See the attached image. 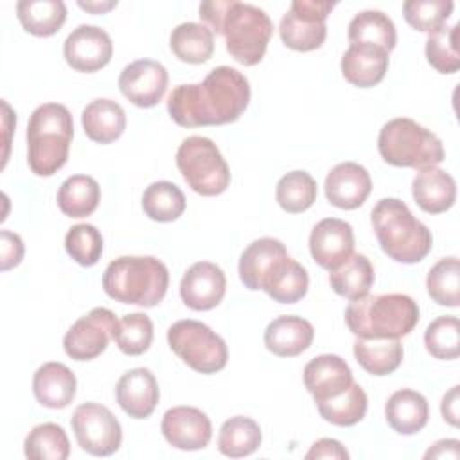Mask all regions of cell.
<instances>
[{"label":"cell","instance_id":"ac0fdd59","mask_svg":"<svg viewBox=\"0 0 460 460\" xmlns=\"http://www.w3.org/2000/svg\"><path fill=\"white\" fill-rule=\"evenodd\" d=\"M323 189L331 205L352 210L367 201L372 190V180L363 165L356 162H341L327 172Z\"/></svg>","mask_w":460,"mask_h":460},{"label":"cell","instance_id":"277c9868","mask_svg":"<svg viewBox=\"0 0 460 460\" xmlns=\"http://www.w3.org/2000/svg\"><path fill=\"white\" fill-rule=\"evenodd\" d=\"M74 137L72 113L65 104L38 106L27 124V164L38 176L56 174L68 160Z\"/></svg>","mask_w":460,"mask_h":460},{"label":"cell","instance_id":"4dcf8cb0","mask_svg":"<svg viewBox=\"0 0 460 460\" xmlns=\"http://www.w3.org/2000/svg\"><path fill=\"white\" fill-rule=\"evenodd\" d=\"M16 14L29 34L47 38L63 27L66 5L61 0H20Z\"/></svg>","mask_w":460,"mask_h":460},{"label":"cell","instance_id":"7a4b0ae2","mask_svg":"<svg viewBox=\"0 0 460 460\" xmlns=\"http://www.w3.org/2000/svg\"><path fill=\"white\" fill-rule=\"evenodd\" d=\"M370 221L381 250L395 262L415 264L422 261L433 246L428 226L397 198L379 199L372 208Z\"/></svg>","mask_w":460,"mask_h":460},{"label":"cell","instance_id":"b9f144b4","mask_svg":"<svg viewBox=\"0 0 460 460\" xmlns=\"http://www.w3.org/2000/svg\"><path fill=\"white\" fill-rule=\"evenodd\" d=\"M113 340L120 352L128 356L144 354L153 341V322L146 313L124 314L115 331Z\"/></svg>","mask_w":460,"mask_h":460},{"label":"cell","instance_id":"3957f363","mask_svg":"<svg viewBox=\"0 0 460 460\" xmlns=\"http://www.w3.org/2000/svg\"><path fill=\"white\" fill-rule=\"evenodd\" d=\"M419 318L417 302L402 293L365 295L345 309V323L356 338H402Z\"/></svg>","mask_w":460,"mask_h":460},{"label":"cell","instance_id":"7402d4cb","mask_svg":"<svg viewBox=\"0 0 460 460\" xmlns=\"http://www.w3.org/2000/svg\"><path fill=\"white\" fill-rule=\"evenodd\" d=\"M314 329L309 320L293 314H282L271 320L264 331V345L280 358H295L313 343Z\"/></svg>","mask_w":460,"mask_h":460},{"label":"cell","instance_id":"f546056e","mask_svg":"<svg viewBox=\"0 0 460 460\" xmlns=\"http://www.w3.org/2000/svg\"><path fill=\"white\" fill-rule=\"evenodd\" d=\"M169 45L180 61L199 65L212 58L214 32L203 23L185 22L172 29Z\"/></svg>","mask_w":460,"mask_h":460},{"label":"cell","instance_id":"8992f818","mask_svg":"<svg viewBox=\"0 0 460 460\" xmlns=\"http://www.w3.org/2000/svg\"><path fill=\"white\" fill-rule=\"evenodd\" d=\"M381 158L394 167L428 169L444 160L442 140L413 119L397 117L383 124L377 137Z\"/></svg>","mask_w":460,"mask_h":460},{"label":"cell","instance_id":"e0dca14e","mask_svg":"<svg viewBox=\"0 0 460 460\" xmlns=\"http://www.w3.org/2000/svg\"><path fill=\"white\" fill-rule=\"evenodd\" d=\"M226 291L223 270L208 261L194 262L181 277L180 296L194 311H208L219 305Z\"/></svg>","mask_w":460,"mask_h":460},{"label":"cell","instance_id":"836d02e7","mask_svg":"<svg viewBox=\"0 0 460 460\" xmlns=\"http://www.w3.org/2000/svg\"><path fill=\"white\" fill-rule=\"evenodd\" d=\"M329 284L340 296L361 298L374 284L372 262L363 253H352L341 266L329 271Z\"/></svg>","mask_w":460,"mask_h":460},{"label":"cell","instance_id":"484cf974","mask_svg":"<svg viewBox=\"0 0 460 460\" xmlns=\"http://www.w3.org/2000/svg\"><path fill=\"white\" fill-rule=\"evenodd\" d=\"M385 417L394 431L401 435H415L428 422V401L417 390H397L388 397L385 404Z\"/></svg>","mask_w":460,"mask_h":460},{"label":"cell","instance_id":"4fadbf2b","mask_svg":"<svg viewBox=\"0 0 460 460\" xmlns=\"http://www.w3.org/2000/svg\"><path fill=\"white\" fill-rule=\"evenodd\" d=\"M65 61L77 72H97L113 56L110 34L97 25H77L63 43Z\"/></svg>","mask_w":460,"mask_h":460},{"label":"cell","instance_id":"9a60e30c","mask_svg":"<svg viewBox=\"0 0 460 460\" xmlns=\"http://www.w3.org/2000/svg\"><path fill=\"white\" fill-rule=\"evenodd\" d=\"M311 257L327 271L341 266L354 253V232L350 223L325 217L314 225L309 235Z\"/></svg>","mask_w":460,"mask_h":460},{"label":"cell","instance_id":"9c48e42d","mask_svg":"<svg viewBox=\"0 0 460 460\" xmlns=\"http://www.w3.org/2000/svg\"><path fill=\"white\" fill-rule=\"evenodd\" d=\"M167 343L185 365L199 374H216L226 367L228 349L225 340L203 322H174L167 329Z\"/></svg>","mask_w":460,"mask_h":460},{"label":"cell","instance_id":"74e56055","mask_svg":"<svg viewBox=\"0 0 460 460\" xmlns=\"http://www.w3.org/2000/svg\"><path fill=\"white\" fill-rule=\"evenodd\" d=\"M23 453L29 460H66L70 442L59 424L43 422L34 426L25 437Z\"/></svg>","mask_w":460,"mask_h":460},{"label":"cell","instance_id":"7c38bea8","mask_svg":"<svg viewBox=\"0 0 460 460\" xmlns=\"http://www.w3.org/2000/svg\"><path fill=\"white\" fill-rule=\"evenodd\" d=\"M117 323L119 320L110 309L93 307L66 331L63 338L66 356L75 361H90L101 356L113 338Z\"/></svg>","mask_w":460,"mask_h":460},{"label":"cell","instance_id":"ba28073f","mask_svg":"<svg viewBox=\"0 0 460 460\" xmlns=\"http://www.w3.org/2000/svg\"><path fill=\"white\" fill-rule=\"evenodd\" d=\"M176 165L196 194L217 196L230 185L228 164L219 147L207 137H187L176 151Z\"/></svg>","mask_w":460,"mask_h":460},{"label":"cell","instance_id":"f1b7e54d","mask_svg":"<svg viewBox=\"0 0 460 460\" xmlns=\"http://www.w3.org/2000/svg\"><path fill=\"white\" fill-rule=\"evenodd\" d=\"M286 253L288 250L279 239L261 237L252 241L239 257V277L244 288L250 291H259L266 271L279 257Z\"/></svg>","mask_w":460,"mask_h":460},{"label":"cell","instance_id":"cb8c5ba5","mask_svg":"<svg viewBox=\"0 0 460 460\" xmlns=\"http://www.w3.org/2000/svg\"><path fill=\"white\" fill-rule=\"evenodd\" d=\"M309 288V275L305 268L291 259L288 253L279 257L271 268L266 271L261 289L268 293L270 298L280 304H295L302 300Z\"/></svg>","mask_w":460,"mask_h":460},{"label":"cell","instance_id":"d590c367","mask_svg":"<svg viewBox=\"0 0 460 460\" xmlns=\"http://www.w3.org/2000/svg\"><path fill=\"white\" fill-rule=\"evenodd\" d=\"M316 408L320 417L334 426H354L365 417L368 399L365 390L356 381H352V385L343 394L316 402Z\"/></svg>","mask_w":460,"mask_h":460},{"label":"cell","instance_id":"44dd1931","mask_svg":"<svg viewBox=\"0 0 460 460\" xmlns=\"http://www.w3.org/2000/svg\"><path fill=\"white\" fill-rule=\"evenodd\" d=\"M343 77L359 88H370L383 81L388 70V52L370 43H350L341 56Z\"/></svg>","mask_w":460,"mask_h":460},{"label":"cell","instance_id":"4316f807","mask_svg":"<svg viewBox=\"0 0 460 460\" xmlns=\"http://www.w3.org/2000/svg\"><path fill=\"white\" fill-rule=\"evenodd\" d=\"M81 124L90 140L97 144H110L124 133L126 113L117 101L93 99L84 106Z\"/></svg>","mask_w":460,"mask_h":460},{"label":"cell","instance_id":"8fae6325","mask_svg":"<svg viewBox=\"0 0 460 460\" xmlns=\"http://www.w3.org/2000/svg\"><path fill=\"white\" fill-rule=\"evenodd\" d=\"M70 424L81 449L93 456H110L120 447V422L99 402L79 404L72 413Z\"/></svg>","mask_w":460,"mask_h":460},{"label":"cell","instance_id":"681fc988","mask_svg":"<svg viewBox=\"0 0 460 460\" xmlns=\"http://www.w3.org/2000/svg\"><path fill=\"white\" fill-rule=\"evenodd\" d=\"M458 456H460V442L456 438L438 440L424 453V458H458Z\"/></svg>","mask_w":460,"mask_h":460},{"label":"cell","instance_id":"ab89813d","mask_svg":"<svg viewBox=\"0 0 460 460\" xmlns=\"http://www.w3.org/2000/svg\"><path fill=\"white\" fill-rule=\"evenodd\" d=\"M428 295L433 302L446 307L460 304V262L456 257H444L431 266L426 277Z\"/></svg>","mask_w":460,"mask_h":460},{"label":"cell","instance_id":"d6986e66","mask_svg":"<svg viewBox=\"0 0 460 460\" xmlns=\"http://www.w3.org/2000/svg\"><path fill=\"white\" fill-rule=\"evenodd\" d=\"M354 377L347 361L336 354H320L304 367V385L314 402L343 394Z\"/></svg>","mask_w":460,"mask_h":460},{"label":"cell","instance_id":"2e32d148","mask_svg":"<svg viewBox=\"0 0 460 460\" xmlns=\"http://www.w3.org/2000/svg\"><path fill=\"white\" fill-rule=\"evenodd\" d=\"M162 435L176 449L196 451L208 446L212 437L210 419L194 406H174L164 413Z\"/></svg>","mask_w":460,"mask_h":460},{"label":"cell","instance_id":"f35d334b","mask_svg":"<svg viewBox=\"0 0 460 460\" xmlns=\"http://www.w3.org/2000/svg\"><path fill=\"white\" fill-rule=\"evenodd\" d=\"M318 187L314 178L305 171H291L284 174L275 189V199L282 210L300 214L316 201Z\"/></svg>","mask_w":460,"mask_h":460},{"label":"cell","instance_id":"ffe728a7","mask_svg":"<svg viewBox=\"0 0 460 460\" xmlns=\"http://www.w3.org/2000/svg\"><path fill=\"white\" fill-rule=\"evenodd\" d=\"M115 397L119 406L131 419L149 417L160 399V388L156 377L149 368L138 367L124 372L115 386Z\"/></svg>","mask_w":460,"mask_h":460},{"label":"cell","instance_id":"5b68a950","mask_svg":"<svg viewBox=\"0 0 460 460\" xmlns=\"http://www.w3.org/2000/svg\"><path fill=\"white\" fill-rule=\"evenodd\" d=\"M106 295L122 304L155 307L169 288L167 266L151 255H122L102 273Z\"/></svg>","mask_w":460,"mask_h":460},{"label":"cell","instance_id":"60d3db41","mask_svg":"<svg viewBox=\"0 0 460 460\" xmlns=\"http://www.w3.org/2000/svg\"><path fill=\"white\" fill-rule=\"evenodd\" d=\"M426 59L440 74H455L460 68L458 50V25H440L428 34Z\"/></svg>","mask_w":460,"mask_h":460},{"label":"cell","instance_id":"d4e9b609","mask_svg":"<svg viewBox=\"0 0 460 460\" xmlns=\"http://www.w3.org/2000/svg\"><path fill=\"white\" fill-rule=\"evenodd\" d=\"M415 203L428 214H440L453 207L456 199L455 178L438 167H428L415 174L411 181Z\"/></svg>","mask_w":460,"mask_h":460},{"label":"cell","instance_id":"8d00e7d4","mask_svg":"<svg viewBox=\"0 0 460 460\" xmlns=\"http://www.w3.org/2000/svg\"><path fill=\"white\" fill-rule=\"evenodd\" d=\"M142 208L149 219L169 223L183 214L185 196L172 181H153L142 194Z\"/></svg>","mask_w":460,"mask_h":460},{"label":"cell","instance_id":"e575fe53","mask_svg":"<svg viewBox=\"0 0 460 460\" xmlns=\"http://www.w3.org/2000/svg\"><path fill=\"white\" fill-rule=\"evenodd\" d=\"M262 442L259 424L243 415L230 417L223 422L217 435V449L230 458H241L255 453Z\"/></svg>","mask_w":460,"mask_h":460},{"label":"cell","instance_id":"30bf717a","mask_svg":"<svg viewBox=\"0 0 460 460\" xmlns=\"http://www.w3.org/2000/svg\"><path fill=\"white\" fill-rule=\"evenodd\" d=\"M334 5L336 2L293 0L279 25L282 43L298 52H309L322 47L327 36L325 20Z\"/></svg>","mask_w":460,"mask_h":460},{"label":"cell","instance_id":"d6a6232c","mask_svg":"<svg viewBox=\"0 0 460 460\" xmlns=\"http://www.w3.org/2000/svg\"><path fill=\"white\" fill-rule=\"evenodd\" d=\"M347 38L350 43L377 45L390 54L395 47L397 32L388 14L376 9H365L350 20Z\"/></svg>","mask_w":460,"mask_h":460},{"label":"cell","instance_id":"5bb4252c","mask_svg":"<svg viewBox=\"0 0 460 460\" xmlns=\"http://www.w3.org/2000/svg\"><path fill=\"white\" fill-rule=\"evenodd\" d=\"M169 83L165 66L155 59H137L126 65L119 75L120 93L138 108L156 106Z\"/></svg>","mask_w":460,"mask_h":460},{"label":"cell","instance_id":"ee69618b","mask_svg":"<svg viewBox=\"0 0 460 460\" xmlns=\"http://www.w3.org/2000/svg\"><path fill=\"white\" fill-rule=\"evenodd\" d=\"M453 7L451 0H408L402 4V13L415 31L429 34L446 23Z\"/></svg>","mask_w":460,"mask_h":460},{"label":"cell","instance_id":"f6af8a7d","mask_svg":"<svg viewBox=\"0 0 460 460\" xmlns=\"http://www.w3.org/2000/svg\"><path fill=\"white\" fill-rule=\"evenodd\" d=\"M66 253L81 266H93L102 255V235L90 223L74 225L65 235Z\"/></svg>","mask_w":460,"mask_h":460},{"label":"cell","instance_id":"bcb514c9","mask_svg":"<svg viewBox=\"0 0 460 460\" xmlns=\"http://www.w3.org/2000/svg\"><path fill=\"white\" fill-rule=\"evenodd\" d=\"M23 243L18 234L11 230L0 232V259H2V270L7 271L14 266H18L23 259Z\"/></svg>","mask_w":460,"mask_h":460},{"label":"cell","instance_id":"52a82bcc","mask_svg":"<svg viewBox=\"0 0 460 460\" xmlns=\"http://www.w3.org/2000/svg\"><path fill=\"white\" fill-rule=\"evenodd\" d=\"M217 34L225 36L226 50L237 63L253 66L266 54L273 23L261 7L230 0Z\"/></svg>","mask_w":460,"mask_h":460},{"label":"cell","instance_id":"c3c4849f","mask_svg":"<svg viewBox=\"0 0 460 460\" xmlns=\"http://www.w3.org/2000/svg\"><path fill=\"white\" fill-rule=\"evenodd\" d=\"M458 392H460V386H453L444 397H442V402H440V413L444 417V420L451 426H458Z\"/></svg>","mask_w":460,"mask_h":460},{"label":"cell","instance_id":"1f68e13d","mask_svg":"<svg viewBox=\"0 0 460 460\" xmlns=\"http://www.w3.org/2000/svg\"><path fill=\"white\" fill-rule=\"evenodd\" d=\"M101 201V187L88 174L68 176L58 190V207L68 217L90 216Z\"/></svg>","mask_w":460,"mask_h":460},{"label":"cell","instance_id":"6da1fadb","mask_svg":"<svg viewBox=\"0 0 460 460\" xmlns=\"http://www.w3.org/2000/svg\"><path fill=\"white\" fill-rule=\"evenodd\" d=\"M250 102L248 79L232 66L212 68L201 83L178 84L167 97V111L181 128L235 122Z\"/></svg>","mask_w":460,"mask_h":460},{"label":"cell","instance_id":"7dc6e473","mask_svg":"<svg viewBox=\"0 0 460 460\" xmlns=\"http://www.w3.org/2000/svg\"><path fill=\"white\" fill-rule=\"evenodd\" d=\"M307 460L313 458H332V460H347L349 451L341 446V442L334 438H320L316 440L311 449L305 453Z\"/></svg>","mask_w":460,"mask_h":460},{"label":"cell","instance_id":"7bdbcfd3","mask_svg":"<svg viewBox=\"0 0 460 460\" xmlns=\"http://www.w3.org/2000/svg\"><path fill=\"white\" fill-rule=\"evenodd\" d=\"M426 350L437 359H456L460 354V322L456 316L435 318L424 332Z\"/></svg>","mask_w":460,"mask_h":460},{"label":"cell","instance_id":"83f0119b","mask_svg":"<svg viewBox=\"0 0 460 460\" xmlns=\"http://www.w3.org/2000/svg\"><path fill=\"white\" fill-rule=\"evenodd\" d=\"M402 343L399 338H356L354 358L372 376H388L402 363Z\"/></svg>","mask_w":460,"mask_h":460},{"label":"cell","instance_id":"603a6c76","mask_svg":"<svg viewBox=\"0 0 460 460\" xmlns=\"http://www.w3.org/2000/svg\"><path fill=\"white\" fill-rule=\"evenodd\" d=\"M75 388L77 379L74 372L59 361L43 363L32 377V392L36 401L50 410L66 408L75 397Z\"/></svg>","mask_w":460,"mask_h":460},{"label":"cell","instance_id":"f907efd6","mask_svg":"<svg viewBox=\"0 0 460 460\" xmlns=\"http://www.w3.org/2000/svg\"><path fill=\"white\" fill-rule=\"evenodd\" d=\"M77 5L88 13H93V14H102L110 9H113L117 5V0H110V2H83L79 0Z\"/></svg>","mask_w":460,"mask_h":460}]
</instances>
